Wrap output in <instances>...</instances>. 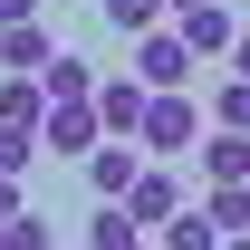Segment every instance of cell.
Masks as SVG:
<instances>
[{
	"mask_svg": "<svg viewBox=\"0 0 250 250\" xmlns=\"http://www.w3.org/2000/svg\"><path fill=\"white\" fill-rule=\"evenodd\" d=\"M106 10V29L116 39H145V29H164V0H96Z\"/></svg>",
	"mask_w": 250,
	"mask_h": 250,
	"instance_id": "cell-14",
	"label": "cell"
},
{
	"mask_svg": "<svg viewBox=\"0 0 250 250\" xmlns=\"http://www.w3.org/2000/svg\"><path fill=\"white\" fill-rule=\"evenodd\" d=\"M48 241H58V231H48L39 212H10V221H0V250H48Z\"/></svg>",
	"mask_w": 250,
	"mask_h": 250,
	"instance_id": "cell-17",
	"label": "cell"
},
{
	"mask_svg": "<svg viewBox=\"0 0 250 250\" xmlns=\"http://www.w3.org/2000/svg\"><path fill=\"white\" fill-rule=\"evenodd\" d=\"M39 96H48V106H87L96 96V58L87 48H58V58L39 67Z\"/></svg>",
	"mask_w": 250,
	"mask_h": 250,
	"instance_id": "cell-6",
	"label": "cell"
},
{
	"mask_svg": "<svg viewBox=\"0 0 250 250\" xmlns=\"http://www.w3.org/2000/svg\"><path fill=\"white\" fill-rule=\"evenodd\" d=\"M10 212H29V202H20V183H10V173H0V221H10Z\"/></svg>",
	"mask_w": 250,
	"mask_h": 250,
	"instance_id": "cell-21",
	"label": "cell"
},
{
	"mask_svg": "<svg viewBox=\"0 0 250 250\" xmlns=\"http://www.w3.org/2000/svg\"><path fill=\"white\" fill-rule=\"evenodd\" d=\"M48 58H58V39L39 29V20H20V29H0V77H39Z\"/></svg>",
	"mask_w": 250,
	"mask_h": 250,
	"instance_id": "cell-9",
	"label": "cell"
},
{
	"mask_svg": "<svg viewBox=\"0 0 250 250\" xmlns=\"http://www.w3.org/2000/svg\"><path fill=\"white\" fill-rule=\"evenodd\" d=\"M96 145H106V125H96V96H87V106H48V116H39V154L87 164Z\"/></svg>",
	"mask_w": 250,
	"mask_h": 250,
	"instance_id": "cell-3",
	"label": "cell"
},
{
	"mask_svg": "<svg viewBox=\"0 0 250 250\" xmlns=\"http://www.w3.org/2000/svg\"><path fill=\"white\" fill-rule=\"evenodd\" d=\"M135 173H145V145H125V135H106V145L87 154V192H96V202H125Z\"/></svg>",
	"mask_w": 250,
	"mask_h": 250,
	"instance_id": "cell-4",
	"label": "cell"
},
{
	"mask_svg": "<svg viewBox=\"0 0 250 250\" xmlns=\"http://www.w3.org/2000/svg\"><path fill=\"white\" fill-rule=\"evenodd\" d=\"M202 221H212L221 241H241V231H250V183H212V202H202Z\"/></svg>",
	"mask_w": 250,
	"mask_h": 250,
	"instance_id": "cell-12",
	"label": "cell"
},
{
	"mask_svg": "<svg viewBox=\"0 0 250 250\" xmlns=\"http://www.w3.org/2000/svg\"><path fill=\"white\" fill-rule=\"evenodd\" d=\"M221 250H250V231H241V241H221Z\"/></svg>",
	"mask_w": 250,
	"mask_h": 250,
	"instance_id": "cell-23",
	"label": "cell"
},
{
	"mask_svg": "<svg viewBox=\"0 0 250 250\" xmlns=\"http://www.w3.org/2000/svg\"><path fill=\"white\" fill-rule=\"evenodd\" d=\"M87 250H145V231L125 221V202H96L87 212Z\"/></svg>",
	"mask_w": 250,
	"mask_h": 250,
	"instance_id": "cell-13",
	"label": "cell"
},
{
	"mask_svg": "<svg viewBox=\"0 0 250 250\" xmlns=\"http://www.w3.org/2000/svg\"><path fill=\"white\" fill-rule=\"evenodd\" d=\"M192 67H202V58H192L173 29H145V39H135V87H145V96H183Z\"/></svg>",
	"mask_w": 250,
	"mask_h": 250,
	"instance_id": "cell-2",
	"label": "cell"
},
{
	"mask_svg": "<svg viewBox=\"0 0 250 250\" xmlns=\"http://www.w3.org/2000/svg\"><path fill=\"white\" fill-rule=\"evenodd\" d=\"M96 125L135 145V125H145V87H135V77H96Z\"/></svg>",
	"mask_w": 250,
	"mask_h": 250,
	"instance_id": "cell-8",
	"label": "cell"
},
{
	"mask_svg": "<svg viewBox=\"0 0 250 250\" xmlns=\"http://www.w3.org/2000/svg\"><path fill=\"white\" fill-rule=\"evenodd\" d=\"M192 154H202V183H250V135H212V125H202Z\"/></svg>",
	"mask_w": 250,
	"mask_h": 250,
	"instance_id": "cell-10",
	"label": "cell"
},
{
	"mask_svg": "<svg viewBox=\"0 0 250 250\" xmlns=\"http://www.w3.org/2000/svg\"><path fill=\"white\" fill-rule=\"evenodd\" d=\"M39 116H48V96H39V77H0V125H20V135H39Z\"/></svg>",
	"mask_w": 250,
	"mask_h": 250,
	"instance_id": "cell-11",
	"label": "cell"
},
{
	"mask_svg": "<svg viewBox=\"0 0 250 250\" xmlns=\"http://www.w3.org/2000/svg\"><path fill=\"white\" fill-rule=\"evenodd\" d=\"M192 48V58H231V39H241V20L221 10V0H202V10H183V29H173Z\"/></svg>",
	"mask_w": 250,
	"mask_h": 250,
	"instance_id": "cell-7",
	"label": "cell"
},
{
	"mask_svg": "<svg viewBox=\"0 0 250 250\" xmlns=\"http://www.w3.org/2000/svg\"><path fill=\"white\" fill-rule=\"evenodd\" d=\"M231 77H241V87H250V29L231 39Z\"/></svg>",
	"mask_w": 250,
	"mask_h": 250,
	"instance_id": "cell-20",
	"label": "cell"
},
{
	"mask_svg": "<svg viewBox=\"0 0 250 250\" xmlns=\"http://www.w3.org/2000/svg\"><path fill=\"white\" fill-rule=\"evenodd\" d=\"M173 212H183V183L145 164V173H135V192H125V221H135V231L154 241V231H164V221H173Z\"/></svg>",
	"mask_w": 250,
	"mask_h": 250,
	"instance_id": "cell-5",
	"label": "cell"
},
{
	"mask_svg": "<svg viewBox=\"0 0 250 250\" xmlns=\"http://www.w3.org/2000/svg\"><path fill=\"white\" fill-rule=\"evenodd\" d=\"M20 20H39V0H0V29H20Z\"/></svg>",
	"mask_w": 250,
	"mask_h": 250,
	"instance_id": "cell-19",
	"label": "cell"
},
{
	"mask_svg": "<svg viewBox=\"0 0 250 250\" xmlns=\"http://www.w3.org/2000/svg\"><path fill=\"white\" fill-rule=\"evenodd\" d=\"M164 250H221V231L202 221V202H183V212L164 221Z\"/></svg>",
	"mask_w": 250,
	"mask_h": 250,
	"instance_id": "cell-15",
	"label": "cell"
},
{
	"mask_svg": "<svg viewBox=\"0 0 250 250\" xmlns=\"http://www.w3.org/2000/svg\"><path fill=\"white\" fill-rule=\"evenodd\" d=\"M212 135H250V87H241V77L212 87Z\"/></svg>",
	"mask_w": 250,
	"mask_h": 250,
	"instance_id": "cell-16",
	"label": "cell"
},
{
	"mask_svg": "<svg viewBox=\"0 0 250 250\" xmlns=\"http://www.w3.org/2000/svg\"><path fill=\"white\" fill-rule=\"evenodd\" d=\"M39 164V135H20V125H0V173H10V183H20V173H29Z\"/></svg>",
	"mask_w": 250,
	"mask_h": 250,
	"instance_id": "cell-18",
	"label": "cell"
},
{
	"mask_svg": "<svg viewBox=\"0 0 250 250\" xmlns=\"http://www.w3.org/2000/svg\"><path fill=\"white\" fill-rule=\"evenodd\" d=\"M164 10H173V20H183V10H202V0H164Z\"/></svg>",
	"mask_w": 250,
	"mask_h": 250,
	"instance_id": "cell-22",
	"label": "cell"
},
{
	"mask_svg": "<svg viewBox=\"0 0 250 250\" xmlns=\"http://www.w3.org/2000/svg\"><path fill=\"white\" fill-rule=\"evenodd\" d=\"M135 145H145V164L154 154H192V145H202V106H192V96H145Z\"/></svg>",
	"mask_w": 250,
	"mask_h": 250,
	"instance_id": "cell-1",
	"label": "cell"
}]
</instances>
